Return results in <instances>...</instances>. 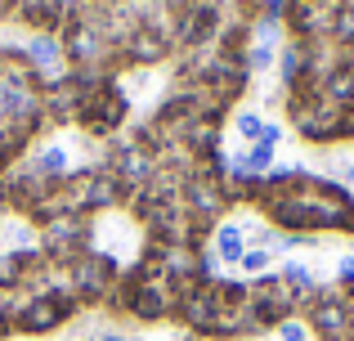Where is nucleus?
<instances>
[{
  "instance_id": "obj_2",
  "label": "nucleus",
  "mask_w": 354,
  "mask_h": 341,
  "mask_svg": "<svg viewBox=\"0 0 354 341\" xmlns=\"http://www.w3.org/2000/svg\"><path fill=\"white\" fill-rule=\"evenodd\" d=\"M211 247H216V256L225 265H238L242 252H247V234H242V225H216L211 229Z\"/></svg>"
},
{
  "instance_id": "obj_6",
  "label": "nucleus",
  "mask_w": 354,
  "mask_h": 341,
  "mask_svg": "<svg viewBox=\"0 0 354 341\" xmlns=\"http://www.w3.org/2000/svg\"><path fill=\"white\" fill-rule=\"evenodd\" d=\"M337 274L346 283H354V256H341V261H337Z\"/></svg>"
},
{
  "instance_id": "obj_3",
  "label": "nucleus",
  "mask_w": 354,
  "mask_h": 341,
  "mask_svg": "<svg viewBox=\"0 0 354 341\" xmlns=\"http://www.w3.org/2000/svg\"><path fill=\"white\" fill-rule=\"evenodd\" d=\"M63 167H68V149H63V144H45V149H41V153L32 158V171L41 175V180H50V175H59Z\"/></svg>"
},
{
  "instance_id": "obj_1",
  "label": "nucleus",
  "mask_w": 354,
  "mask_h": 341,
  "mask_svg": "<svg viewBox=\"0 0 354 341\" xmlns=\"http://www.w3.org/2000/svg\"><path fill=\"white\" fill-rule=\"evenodd\" d=\"M305 328H314L319 341H350V297L341 288H319L305 306Z\"/></svg>"
},
{
  "instance_id": "obj_5",
  "label": "nucleus",
  "mask_w": 354,
  "mask_h": 341,
  "mask_svg": "<svg viewBox=\"0 0 354 341\" xmlns=\"http://www.w3.org/2000/svg\"><path fill=\"white\" fill-rule=\"evenodd\" d=\"M234 131L242 135V140L260 144V140H265V131H269V122H265L260 113H238V117H234Z\"/></svg>"
},
{
  "instance_id": "obj_4",
  "label": "nucleus",
  "mask_w": 354,
  "mask_h": 341,
  "mask_svg": "<svg viewBox=\"0 0 354 341\" xmlns=\"http://www.w3.org/2000/svg\"><path fill=\"white\" fill-rule=\"evenodd\" d=\"M238 270L265 279V274L274 270V252H265V247H247V252H242V261H238Z\"/></svg>"
},
{
  "instance_id": "obj_7",
  "label": "nucleus",
  "mask_w": 354,
  "mask_h": 341,
  "mask_svg": "<svg viewBox=\"0 0 354 341\" xmlns=\"http://www.w3.org/2000/svg\"><path fill=\"white\" fill-rule=\"evenodd\" d=\"M0 238H5V225H0Z\"/></svg>"
}]
</instances>
